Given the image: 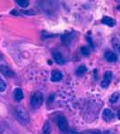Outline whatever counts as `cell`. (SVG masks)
Segmentation results:
<instances>
[{
  "label": "cell",
  "instance_id": "cell-1",
  "mask_svg": "<svg viewBox=\"0 0 120 134\" xmlns=\"http://www.w3.org/2000/svg\"><path fill=\"white\" fill-rule=\"evenodd\" d=\"M14 115L17 120L21 122L22 124H28L30 122V117L28 115L27 112L23 108H21V107H16L14 109Z\"/></svg>",
  "mask_w": 120,
  "mask_h": 134
},
{
  "label": "cell",
  "instance_id": "cell-2",
  "mask_svg": "<svg viewBox=\"0 0 120 134\" xmlns=\"http://www.w3.org/2000/svg\"><path fill=\"white\" fill-rule=\"evenodd\" d=\"M43 103V96L40 92L37 91L33 93L30 98V105L33 108H39Z\"/></svg>",
  "mask_w": 120,
  "mask_h": 134
},
{
  "label": "cell",
  "instance_id": "cell-3",
  "mask_svg": "<svg viewBox=\"0 0 120 134\" xmlns=\"http://www.w3.org/2000/svg\"><path fill=\"white\" fill-rule=\"evenodd\" d=\"M56 124H58V128L63 132H66L68 130V124H67V120L64 115H58L56 117Z\"/></svg>",
  "mask_w": 120,
  "mask_h": 134
},
{
  "label": "cell",
  "instance_id": "cell-4",
  "mask_svg": "<svg viewBox=\"0 0 120 134\" xmlns=\"http://www.w3.org/2000/svg\"><path fill=\"white\" fill-rule=\"evenodd\" d=\"M111 80H112V72H109V71H107L104 73V78L101 81V88H108L111 82Z\"/></svg>",
  "mask_w": 120,
  "mask_h": 134
},
{
  "label": "cell",
  "instance_id": "cell-5",
  "mask_svg": "<svg viewBox=\"0 0 120 134\" xmlns=\"http://www.w3.org/2000/svg\"><path fill=\"white\" fill-rule=\"evenodd\" d=\"M114 117H115V114L113 113V111L108 108H106L103 111V113H102V118H103V120L107 122H111V121L114 119Z\"/></svg>",
  "mask_w": 120,
  "mask_h": 134
},
{
  "label": "cell",
  "instance_id": "cell-6",
  "mask_svg": "<svg viewBox=\"0 0 120 134\" xmlns=\"http://www.w3.org/2000/svg\"><path fill=\"white\" fill-rule=\"evenodd\" d=\"M0 72H1L4 76H6L7 78L14 77V75H15V73L13 72L12 69H10L9 67L5 66V65H0Z\"/></svg>",
  "mask_w": 120,
  "mask_h": 134
},
{
  "label": "cell",
  "instance_id": "cell-7",
  "mask_svg": "<svg viewBox=\"0 0 120 134\" xmlns=\"http://www.w3.org/2000/svg\"><path fill=\"white\" fill-rule=\"evenodd\" d=\"M104 57H105L107 61L109 63H114L117 60V55L112 51H107L105 55H104Z\"/></svg>",
  "mask_w": 120,
  "mask_h": 134
},
{
  "label": "cell",
  "instance_id": "cell-8",
  "mask_svg": "<svg viewBox=\"0 0 120 134\" xmlns=\"http://www.w3.org/2000/svg\"><path fill=\"white\" fill-rule=\"evenodd\" d=\"M53 57H54V59H55V61L56 62V64H64L65 59H64V57H63V55H61L60 52L54 51L53 52Z\"/></svg>",
  "mask_w": 120,
  "mask_h": 134
},
{
  "label": "cell",
  "instance_id": "cell-9",
  "mask_svg": "<svg viewBox=\"0 0 120 134\" xmlns=\"http://www.w3.org/2000/svg\"><path fill=\"white\" fill-rule=\"evenodd\" d=\"M63 79V74L61 72L58 71H54L51 72V81L53 82H56V81H59Z\"/></svg>",
  "mask_w": 120,
  "mask_h": 134
},
{
  "label": "cell",
  "instance_id": "cell-10",
  "mask_svg": "<svg viewBox=\"0 0 120 134\" xmlns=\"http://www.w3.org/2000/svg\"><path fill=\"white\" fill-rule=\"evenodd\" d=\"M102 23H104V24H106L107 26H108V27H114L116 25V21L113 18H110V17H108V16H105L102 18Z\"/></svg>",
  "mask_w": 120,
  "mask_h": 134
},
{
  "label": "cell",
  "instance_id": "cell-11",
  "mask_svg": "<svg viewBox=\"0 0 120 134\" xmlns=\"http://www.w3.org/2000/svg\"><path fill=\"white\" fill-rule=\"evenodd\" d=\"M14 99L17 101V102H20L22 101V99L23 98V92L21 88H15L14 93Z\"/></svg>",
  "mask_w": 120,
  "mask_h": 134
},
{
  "label": "cell",
  "instance_id": "cell-12",
  "mask_svg": "<svg viewBox=\"0 0 120 134\" xmlns=\"http://www.w3.org/2000/svg\"><path fill=\"white\" fill-rule=\"evenodd\" d=\"M112 47L114 48V50L117 52V54H120V41L117 38H112V41H111Z\"/></svg>",
  "mask_w": 120,
  "mask_h": 134
},
{
  "label": "cell",
  "instance_id": "cell-13",
  "mask_svg": "<svg viewBox=\"0 0 120 134\" xmlns=\"http://www.w3.org/2000/svg\"><path fill=\"white\" fill-rule=\"evenodd\" d=\"M119 97H120V94H119V93H117V92L113 93V94L111 95L110 98H109V102H110L111 104L117 103V100H118V98H119Z\"/></svg>",
  "mask_w": 120,
  "mask_h": 134
},
{
  "label": "cell",
  "instance_id": "cell-14",
  "mask_svg": "<svg viewBox=\"0 0 120 134\" xmlns=\"http://www.w3.org/2000/svg\"><path fill=\"white\" fill-rule=\"evenodd\" d=\"M30 2L28 0H16V4L21 7H27Z\"/></svg>",
  "mask_w": 120,
  "mask_h": 134
},
{
  "label": "cell",
  "instance_id": "cell-15",
  "mask_svg": "<svg viewBox=\"0 0 120 134\" xmlns=\"http://www.w3.org/2000/svg\"><path fill=\"white\" fill-rule=\"evenodd\" d=\"M51 131V127H50L49 122H46L43 127V134H49Z\"/></svg>",
  "mask_w": 120,
  "mask_h": 134
},
{
  "label": "cell",
  "instance_id": "cell-16",
  "mask_svg": "<svg viewBox=\"0 0 120 134\" xmlns=\"http://www.w3.org/2000/svg\"><path fill=\"white\" fill-rule=\"evenodd\" d=\"M86 71H87L86 67H85L84 65H82V66H80L79 68L77 69V71H76V73H77V75L81 76V75H82L84 72H86Z\"/></svg>",
  "mask_w": 120,
  "mask_h": 134
},
{
  "label": "cell",
  "instance_id": "cell-17",
  "mask_svg": "<svg viewBox=\"0 0 120 134\" xmlns=\"http://www.w3.org/2000/svg\"><path fill=\"white\" fill-rule=\"evenodd\" d=\"M6 88V84L5 81H3L1 77H0V92H4Z\"/></svg>",
  "mask_w": 120,
  "mask_h": 134
},
{
  "label": "cell",
  "instance_id": "cell-18",
  "mask_svg": "<svg viewBox=\"0 0 120 134\" xmlns=\"http://www.w3.org/2000/svg\"><path fill=\"white\" fill-rule=\"evenodd\" d=\"M81 53H82L84 57H87V55H89V54H90V50H89L88 47H81Z\"/></svg>",
  "mask_w": 120,
  "mask_h": 134
},
{
  "label": "cell",
  "instance_id": "cell-19",
  "mask_svg": "<svg viewBox=\"0 0 120 134\" xmlns=\"http://www.w3.org/2000/svg\"><path fill=\"white\" fill-rule=\"evenodd\" d=\"M117 117H118V119L120 120V110H119L118 112H117Z\"/></svg>",
  "mask_w": 120,
  "mask_h": 134
},
{
  "label": "cell",
  "instance_id": "cell-20",
  "mask_svg": "<svg viewBox=\"0 0 120 134\" xmlns=\"http://www.w3.org/2000/svg\"><path fill=\"white\" fill-rule=\"evenodd\" d=\"M117 8H118V9H120V5L118 6V7H117Z\"/></svg>",
  "mask_w": 120,
  "mask_h": 134
},
{
  "label": "cell",
  "instance_id": "cell-21",
  "mask_svg": "<svg viewBox=\"0 0 120 134\" xmlns=\"http://www.w3.org/2000/svg\"><path fill=\"white\" fill-rule=\"evenodd\" d=\"M0 58H1V53H0Z\"/></svg>",
  "mask_w": 120,
  "mask_h": 134
},
{
  "label": "cell",
  "instance_id": "cell-22",
  "mask_svg": "<svg viewBox=\"0 0 120 134\" xmlns=\"http://www.w3.org/2000/svg\"><path fill=\"white\" fill-rule=\"evenodd\" d=\"M95 134H96V133H95Z\"/></svg>",
  "mask_w": 120,
  "mask_h": 134
}]
</instances>
